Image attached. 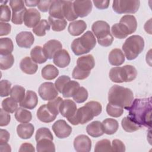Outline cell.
I'll use <instances>...</instances> for the list:
<instances>
[{"instance_id":"cell-62","label":"cell","mask_w":152,"mask_h":152,"mask_svg":"<svg viewBox=\"0 0 152 152\" xmlns=\"http://www.w3.org/2000/svg\"><path fill=\"white\" fill-rule=\"evenodd\" d=\"M39 1H26L24 3L27 7H36L38 5Z\"/></svg>"},{"instance_id":"cell-2","label":"cell","mask_w":152,"mask_h":152,"mask_svg":"<svg viewBox=\"0 0 152 152\" xmlns=\"http://www.w3.org/2000/svg\"><path fill=\"white\" fill-rule=\"evenodd\" d=\"M134 100L133 92L130 88L117 84L113 85L108 92V101L113 104L127 109Z\"/></svg>"},{"instance_id":"cell-24","label":"cell","mask_w":152,"mask_h":152,"mask_svg":"<svg viewBox=\"0 0 152 152\" xmlns=\"http://www.w3.org/2000/svg\"><path fill=\"white\" fill-rule=\"evenodd\" d=\"M87 28V24L83 20H76L69 24L68 30L69 33L74 36L82 34Z\"/></svg>"},{"instance_id":"cell-59","label":"cell","mask_w":152,"mask_h":152,"mask_svg":"<svg viewBox=\"0 0 152 152\" xmlns=\"http://www.w3.org/2000/svg\"><path fill=\"white\" fill-rule=\"evenodd\" d=\"M10 133L6 129H1L0 130V144L7 142L10 140Z\"/></svg>"},{"instance_id":"cell-17","label":"cell","mask_w":152,"mask_h":152,"mask_svg":"<svg viewBox=\"0 0 152 152\" xmlns=\"http://www.w3.org/2000/svg\"><path fill=\"white\" fill-rule=\"evenodd\" d=\"M62 45L59 40L52 39L44 44L43 50L47 58L51 59L53 58L55 54L58 51L62 49Z\"/></svg>"},{"instance_id":"cell-55","label":"cell","mask_w":152,"mask_h":152,"mask_svg":"<svg viewBox=\"0 0 152 152\" xmlns=\"http://www.w3.org/2000/svg\"><path fill=\"white\" fill-rule=\"evenodd\" d=\"M11 121V116L8 112L4 110L2 108L0 109V126H5L9 124Z\"/></svg>"},{"instance_id":"cell-60","label":"cell","mask_w":152,"mask_h":152,"mask_svg":"<svg viewBox=\"0 0 152 152\" xmlns=\"http://www.w3.org/2000/svg\"><path fill=\"white\" fill-rule=\"evenodd\" d=\"M19 151L21 152H34L35 149L33 145L28 142H24L22 144L19 149Z\"/></svg>"},{"instance_id":"cell-38","label":"cell","mask_w":152,"mask_h":152,"mask_svg":"<svg viewBox=\"0 0 152 152\" xmlns=\"http://www.w3.org/2000/svg\"><path fill=\"white\" fill-rule=\"evenodd\" d=\"M15 118L19 122L28 123L32 119V115L30 111L24 108L19 107L15 111Z\"/></svg>"},{"instance_id":"cell-58","label":"cell","mask_w":152,"mask_h":152,"mask_svg":"<svg viewBox=\"0 0 152 152\" xmlns=\"http://www.w3.org/2000/svg\"><path fill=\"white\" fill-rule=\"evenodd\" d=\"M93 2L94 3L95 7L99 10H104L108 8L110 1L106 0V1H93Z\"/></svg>"},{"instance_id":"cell-5","label":"cell","mask_w":152,"mask_h":152,"mask_svg":"<svg viewBox=\"0 0 152 152\" xmlns=\"http://www.w3.org/2000/svg\"><path fill=\"white\" fill-rule=\"evenodd\" d=\"M137 75L136 68L131 65L113 67L110 69L109 74L110 80L116 83L131 82L136 78Z\"/></svg>"},{"instance_id":"cell-6","label":"cell","mask_w":152,"mask_h":152,"mask_svg":"<svg viewBox=\"0 0 152 152\" xmlns=\"http://www.w3.org/2000/svg\"><path fill=\"white\" fill-rule=\"evenodd\" d=\"M91 30L100 46L108 47L112 45L113 37L110 31V26L107 22L102 20L96 21L92 24Z\"/></svg>"},{"instance_id":"cell-44","label":"cell","mask_w":152,"mask_h":152,"mask_svg":"<svg viewBox=\"0 0 152 152\" xmlns=\"http://www.w3.org/2000/svg\"><path fill=\"white\" fill-rule=\"evenodd\" d=\"M63 99L60 97H56L55 99L50 100L46 104L48 109L50 110V112L52 113L57 116L59 114V107Z\"/></svg>"},{"instance_id":"cell-34","label":"cell","mask_w":152,"mask_h":152,"mask_svg":"<svg viewBox=\"0 0 152 152\" xmlns=\"http://www.w3.org/2000/svg\"><path fill=\"white\" fill-rule=\"evenodd\" d=\"M41 74L44 79L52 80L57 77L59 74V70L53 65L48 64L42 69Z\"/></svg>"},{"instance_id":"cell-40","label":"cell","mask_w":152,"mask_h":152,"mask_svg":"<svg viewBox=\"0 0 152 152\" xmlns=\"http://www.w3.org/2000/svg\"><path fill=\"white\" fill-rule=\"evenodd\" d=\"M50 24L46 20H41L39 23L33 28V33L37 36H44L46 31L50 30Z\"/></svg>"},{"instance_id":"cell-33","label":"cell","mask_w":152,"mask_h":152,"mask_svg":"<svg viewBox=\"0 0 152 152\" xmlns=\"http://www.w3.org/2000/svg\"><path fill=\"white\" fill-rule=\"evenodd\" d=\"M80 84L76 81L70 80L64 87L62 94L64 97L68 98L72 97L80 88Z\"/></svg>"},{"instance_id":"cell-50","label":"cell","mask_w":152,"mask_h":152,"mask_svg":"<svg viewBox=\"0 0 152 152\" xmlns=\"http://www.w3.org/2000/svg\"><path fill=\"white\" fill-rule=\"evenodd\" d=\"M11 83L7 80H2L0 82V95L1 97L8 96L10 94Z\"/></svg>"},{"instance_id":"cell-11","label":"cell","mask_w":152,"mask_h":152,"mask_svg":"<svg viewBox=\"0 0 152 152\" xmlns=\"http://www.w3.org/2000/svg\"><path fill=\"white\" fill-rule=\"evenodd\" d=\"M52 128L55 135L59 138H65L69 137L72 132L71 126L64 119L56 121L53 124Z\"/></svg>"},{"instance_id":"cell-14","label":"cell","mask_w":152,"mask_h":152,"mask_svg":"<svg viewBox=\"0 0 152 152\" xmlns=\"http://www.w3.org/2000/svg\"><path fill=\"white\" fill-rule=\"evenodd\" d=\"M74 147L77 152H88L91 148V141L86 135H80L74 140Z\"/></svg>"},{"instance_id":"cell-43","label":"cell","mask_w":152,"mask_h":152,"mask_svg":"<svg viewBox=\"0 0 152 152\" xmlns=\"http://www.w3.org/2000/svg\"><path fill=\"white\" fill-rule=\"evenodd\" d=\"M14 58L13 55L8 54L7 55L0 56V68L2 70H5L10 68L14 64Z\"/></svg>"},{"instance_id":"cell-56","label":"cell","mask_w":152,"mask_h":152,"mask_svg":"<svg viewBox=\"0 0 152 152\" xmlns=\"http://www.w3.org/2000/svg\"><path fill=\"white\" fill-rule=\"evenodd\" d=\"M53 1L52 0H43L39 1V2L37 5L38 9L43 12H47L49 10L50 5L52 3Z\"/></svg>"},{"instance_id":"cell-49","label":"cell","mask_w":152,"mask_h":152,"mask_svg":"<svg viewBox=\"0 0 152 152\" xmlns=\"http://www.w3.org/2000/svg\"><path fill=\"white\" fill-rule=\"evenodd\" d=\"M1 22H8L11 20V11L10 7L6 4H1Z\"/></svg>"},{"instance_id":"cell-16","label":"cell","mask_w":152,"mask_h":152,"mask_svg":"<svg viewBox=\"0 0 152 152\" xmlns=\"http://www.w3.org/2000/svg\"><path fill=\"white\" fill-rule=\"evenodd\" d=\"M15 40L19 47L30 48L34 42V37L30 31H21L17 34Z\"/></svg>"},{"instance_id":"cell-22","label":"cell","mask_w":152,"mask_h":152,"mask_svg":"<svg viewBox=\"0 0 152 152\" xmlns=\"http://www.w3.org/2000/svg\"><path fill=\"white\" fill-rule=\"evenodd\" d=\"M34 131V127L30 123H23L19 124L17 127L18 136L21 139L30 138Z\"/></svg>"},{"instance_id":"cell-15","label":"cell","mask_w":152,"mask_h":152,"mask_svg":"<svg viewBox=\"0 0 152 152\" xmlns=\"http://www.w3.org/2000/svg\"><path fill=\"white\" fill-rule=\"evenodd\" d=\"M41 15L39 11L35 8L27 10L24 15V23L28 28L34 27L40 21Z\"/></svg>"},{"instance_id":"cell-10","label":"cell","mask_w":152,"mask_h":152,"mask_svg":"<svg viewBox=\"0 0 152 152\" xmlns=\"http://www.w3.org/2000/svg\"><path fill=\"white\" fill-rule=\"evenodd\" d=\"M38 93L40 97L45 101L53 100L58 95V92L55 84L51 82L42 83L39 87Z\"/></svg>"},{"instance_id":"cell-31","label":"cell","mask_w":152,"mask_h":152,"mask_svg":"<svg viewBox=\"0 0 152 152\" xmlns=\"http://www.w3.org/2000/svg\"><path fill=\"white\" fill-rule=\"evenodd\" d=\"M36 142V149L37 151H55V146L53 142V140L45 138L40 139Z\"/></svg>"},{"instance_id":"cell-4","label":"cell","mask_w":152,"mask_h":152,"mask_svg":"<svg viewBox=\"0 0 152 152\" xmlns=\"http://www.w3.org/2000/svg\"><path fill=\"white\" fill-rule=\"evenodd\" d=\"M144 48V39L139 35H132L127 38L122 47L125 57L129 61L137 58Z\"/></svg>"},{"instance_id":"cell-47","label":"cell","mask_w":152,"mask_h":152,"mask_svg":"<svg viewBox=\"0 0 152 152\" xmlns=\"http://www.w3.org/2000/svg\"><path fill=\"white\" fill-rule=\"evenodd\" d=\"M88 96L87 90L83 87H80L72 97L75 102L78 103H81L87 99Z\"/></svg>"},{"instance_id":"cell-36","label":"cell","mask_w":152,"mask_h":152,"mask_svg":"<svg viewBox=\"0 0 152 152\" xmlns=\"http://www.w3.org/2000/svg\"><path fill=\"white\" fill-rule=\"evenodd\" d=\"M48 21L52 29L55 31L64 30L67 25V21L65 18H56L49 16Z\"/></svg>"},{"instance_id":"cell-46","label":"cell","mask_w":152,"mask_h":152,"mask_svg":"<svg viewBox=\"0 0 152 152\" xmlns=\"http://www.w3.org/2000/svg\"><path fill=\"white\" fill-rule=\"evenodd\" d=\"M95 152H104L112 151L110 141L107 139H103L97 141L94 147Z\"/></svg>"},{"instance_id":"cell-42","label":"cell","mask_w":152,"mask_h":152,"mask_svg":"<svg viewBox=\"0 0 152 152\" xmlns=\"http://www.w3.org/2000/svg\"><path fill=\"white\" fill-rule=\"evenodd\" d=\"M18 102L11 97L4 99L2 102V109L8 113H12L18 109Z\"/></svg>"},{"instance_id":"cell-23","label":"cell","mask_w":152,"mask_h":152,"mask_svg":"<svg viewBox=\"0 0 152 152\" xmlns=\"http://www.w3.org/2000/svg\"><path fill=\"white\" fill-rule=\"evenodd\" d=\"M36 115L37 118L41 122L45 123H50L53 121L56 118V116L52 113L48 109L46 104H43L39 107Z\"/></svg>"},{"instance_id":"cell-19","label":"cell","mask_w":152,"mask_h":152,"mask_svg":"<svg viewBox=\"0 0 152 152\" xmlns=\"http://www.w3.org/2000/svg\"><path fill=\"white\" fill-rule=\"evenodd\" d=\"M38 103V97L36 93L31 90H27L24 99L20 103V106L27 109H33Z\"/></svg>"},{"instance_id":"cell-3","label":"cell","mask_w":152,"mask_h":152,"mask_svg":"<svg viewBox=\"0 0 152 152\" xmlns=\"http://www.w3.org/2000/svg\"><path fill=\"white\" fill-rule=\"evenodd\" d=\"M96 45L94 35L91 31H87L80 37L75 39L71 45L74 53L77 56L87 53Z\"/></svg>"},{"instance_id":"cell-20","label":"cell","mask_w":152,"mask_h":152,"mask_svg":"<svg viewBox=\"0 0 152 152\" xmlns=\"http://www.w3.org/2000/svg\"><path fill=\"white\" fill-rule=\"evenodd\" d=\"M20 67L23 72L29 75L35 74L38 69L37 63L34 62L31 58L28 56H26L21 59L20 64Z\"/></svg>"},{"instance_id":"cell-61","label":"cell","mask_w":152,"mask_h":152,"mask_svg":"<svg viewBox=\"0 0 152 152\" xmlns=\"http://www.w3.org/2000/svg\"><path fill=\"white\" fill-rule=\"evenodd\" d=\"M0 151L1 152H4V151L10 152L11 151V147L7 142L0 144Z\"/></svg>"},{"instance_id":"cell-21","label":"cell","mask_w":152,"mask_h":152,"mask_svg":"<svg viewBox=\"0 0 152 152\" xmlns=\"http://www.w3.org/2000/svg\"><path fill=\"white\" fill-rule=\"evenodd\" d=\"M95 66V61L91 55H87L79 57L77 60V66L80 69L90 71Z\"/></svg>"},{"instance_id":"cell-7","label":"cell","mask_w":152,"mask_h":152,"mask_svg":"<svg viewBox=\"0 0 152 152\" xmlns=\"http://www.w3.org/2000/svg\"><path fill=\"white\" fill-rule=\"evenodd\" d=\"M140 1L137 0H116L113 1V10L119 14H134L139 9Z\"/></svg>"},{"instance_id":"cell-45","label":"cell","mask_w":152,"mask_h":152,"mask_svg":"<svg viewBox=\"0 0 152 152\" xmlns=\"http://www.w3.org/2000/svg\"><path fill=\"white\" fill-rule=\"evenodd\" d=\"M106 112L109 116L118 118L123 114L124 108L116 104L108 103L106 106Z\"/></svg>"},{"instance_id":"cell-25","label":"cell","mask_w":152,"mask_h":152,"mask_svg":"<svg viewBox=\"0 0 152 152\" xmlns=\"http://www.w3.org/2000/svg\"><path fill=\"white\" fill-rule=\"evenodd\" d=\"M108 60L112 65L120 66L125 61V56L120 49L116 48L110 52Z\"/></svg>"},{"instance_id":"cell-51","label":"cell","mask_w":152,"mask_h":152,"mask_svg":"<svg viewBox=\"0 0 152 152\" xmlns=\"http://www.w3.org/2000/svg\"><path fill=\"white\" fill-rule=\"evenodd\" d=\"M90 74V71H86L80 69L77 66L73 69L72 71V78L76 80H84L87 78Z\"/></svg>"},{"instance_id":"cell-1","label":"cell","mask_w":152,"mask_h":152,"mask_svg":"<svg viewBox=\"0 0 152 152\" xmlns=\"http://www.w3.org/2000/svg\"><path fill=\"white\" fill-rule=\"evenodd\" d=\"M151 97L135 99L126 109L128 116L140 127L150 128L151 125Z\"/></svg>"},{"instance_id":"cell-8","label":"cell","mask_w":152,"mask_h":152,"mask_svg":"<svg viewBox=\"0 0 152 152\" xmlns=\"http://www.w3.org/2000/svg\"><path fill=\"white\" fill-rule=\"evenodd\" d=\"M10 5L12 11L11 21L15 24H23L24 15L27 10L24 6V2L22 0L10 1Z\"/></svg>"},{"instance_id":"cell-32","label":"cell","mask_w":152,"mask_h":152,"mask_svg":"<svg viewBox=\"0 0 152 152\" xmlns=\"http://www.w3.org/2000/svg\"><path fill=\"white\" fill-rule=\"evenodd\" d=\"M30 56L31 59L37 64H43L48 59L43 52V48L40 46H36L34 47L31 50Z\"/></svg>"},{"instance_id":"cell-12","label":"cell","mask_w":152,"mask_h":152,"mask_svg":"<svg viewBox=\"0 0 152 152\" xmlns=\"http://www.w3.org/2000/svg\"><path fill=\"white\" fill-rule=\"evenodd\" d=\"M77 110L75 103L70 99L64 100L59 107V112L61 115L66 118L68 121L74 116Z\"/></svg>"},{"instance_id":"cell-39","label":"cell","mask_w":152,"mask_h":152,"mask_svg":"<svg viewBox=\"0 0 152 152\" xmlns=\"http://www.w3.org/2000/svg\"><path fill=\"white\" fill-rule=\"evenodd\" d=\"M10 94L11 98L18 103H20L25 97V88L21 86H14L11 90Z\"/></svg>"},{"instance_id":"cell-41","label":"cell","mask_w":152,"mask_h":152,"mask_svg":"<svg viewBox=\"0 0 152 152\" xmlns=\"http://www.w3.org/2000/svg\"><path fill=\"white\" fill-rule=\"evenodd\" d=\"M121 125L124 131L128 132H133L138 130L141 127L131 120L129 117H124L121 121Z\"/></svg>"},{"instance_id":"cell-18","label":"cell","mask_w":152,"mask_h":152,"mask_svg":"<svg viewBox=\"0 0 152 152\" xmlns=\"http://www.w3.org/2000/svg\"><path fill=\"white\" fill-rule=\"evenodd\" d=\"M71 61L69 53L65 49H61L58 51L53 58V62L55 65L59 68L67 66Z\"/></svg>"},{"instance_id":"cell-48","label":"cell","mask_w":152,"mask_h":152,"mask_svg":"<svg viewBox=\"0 0 152 152\" xmlns=\"http://www.w3.org/2000/svg\"><path fill=\"white\" fill-rule=\"evenodd\" d=\"M45 138H49L52 140H53V135L51 131H50V129L46 127H43L38 129L36 131V135H35L36 141H37L40 139Z\"/></svg>"},{"instance_id":"cell-30","label":"cell","mask_w":152,"mask_h":152,"mask_svg":"<svg viewBox=\"0 0 152 152\" xmlns=\"http://www.w3.org/2000/svg\"><path fill=\"white\" fill-rule=\"evenodd\" d=\"M63 15L68 21H72L78 18V16L74 12L73 2L71 1H64L63 2Z\"/></svg>"},{"instance_id":"cell-29","label":"cell","mask_w":152,"mask_h":152,"mask_svg":"<svg viewBox=\"0 0 152 152\" xmlns=\"http://www.w3.org/2000/svg\"><path fill=\"white\" fill-rule=\"evenodd\" d=\"M104 133L107 135H112L116 133L119 128L118 122L112 118H106L102 122Z\"/></svg>"},{"instance_id":"cell-52","label":"cell","mask_w":152,"mask_h":152,"mask_svg":"<svg viewBox=\"0 0 152 152\" xmlns=\"http://www.w3.org/2000/svg\"><path fill=\"white\" fill-rule=\"evenodd\" d=\"M70 80V77L66 75H61L59 77L55 83V86L57 89L58 91L62 93L64 87Z\"/></svg>"},{"instance_id":"cell-57","label":"cell","mask_w":152,"mask_h":152,"mask_svg":"<svg viewBox=\"0 0 152 152\" xmlns=\"http://www.w3.org/2000/svg\"><path fill=\"white\" fill-rule=\"evenodd\" d=\"M11 30V26L9 23L0 22V36H3L8 35Z\"/></svg>"},{"instance_id":"cell-9","label":"cell","mask_w":152,"mask_h":152,"mask_svg":"<svg viewBox=\"0 0 152 152\" xmlns=\"http://www.w3.org/2000/svg\"><path fill=\"white\" fill-rule=\"evenodd\" d=\"M94 117V115L91 109L85 104L84 106H82L77 110L75 115L70 121H69V122L73 125H77L78 124L83 125L91 121Z\"/></svg>"},{"instance_id":"cell-53","label":"cell","mask_w":152,"mask_h":152,"mask_svg":"<svg viewBox=\"0 0 152 152\" xmlns=\"http://www.w3.org/2000/svg\"><path fill=\"white\" fill-rule=\"evenodd\" d=\"M85 104L91 109L94 116H97L101 113L102 110V106L99 102L96 101H90L86 103Z\"/></svg>"},{"instance_id":"cell-37","label":"cell","mask_w":152,"mask_h":152,"mask_svg":"<svg viewBox=\"0 0 152 152\" xmlns=\"http://www.w3.org/2000/svg\"><path fill=\"white\" fill-rule=\"evenodd\" d=\"M14 45L12 41L9 37L1 38L0 39V54L7 55L11 54L13 51Z\"/></svg>"},{"instance_id":"cell-27","label":"cell","mask_w":152,"mask_h":152,"mask_svg":"<svg viewBox=\"0 0 152 152\" xmlns=\"http://www.w3.org/2000/svg\"><path fill=\"white\" fill-rule=\"evenodd\" d=\"M64 1H53L49 10V16L56 18H65L63 15Z\"/></svg>"},{"instance_id":"cell-35","label":"cell","mask_w":152,"mask_h":152,"mask_svg":"<svg viewBox=\"0 0 152 152\" xmlns=\"http://www.w3.org/2000/svg\"><path fill=\"white\" fill-rule=\"evenodd\" d=\"M119 23H123L128 28L130 34L134 33L137 28V22L135 17L132 15H125L120 20Z\"/></svg>"},{"instance_id":"cell-13","label":"cell","mask_w":152,"mask_h":152,"mask_svg":"<svg viewBox=\"0 0 152 152\" xmlns=\"http://www.w3.org/2000/svg\"><path fill=\"white\" fill-rule=\"evenodd\" d=\"M73 8L78 17H84L91 11L93 5L91 1H75L73 2Z\"/></svg>"},{"instance_id":"cell-28","label":"cell","mask_w":152,"mask_h":152,"mask_svg":"<svg viewBox=\"0 0 152 152\" xmlns=\"http://www.w3.org/2000/svg\"><path fill=\"white\" fill-rule=\"evenodd\" d=\"M111 31L112 35L115 37L120 39H125L129 34H130V33L128 28L126 27L125 25L121 23H116L113 24L112 26Z\"/></svg>"},{"instance_id":"cell-54","label":"cell","mask_w":152,"mask_h":152,"mask_svg":"<svg viewBox=\"0 0 152 152\" xmlns=\"http://www.w3.org/2000/svg\"><path fill=\"white\" fill-rule=\"evenodd\" d=\"M112 151L114 152H124L125 151V145L124 142L118 139L113 140L111 145Z\"/></svg>"},{"instance_id":"cell-26","label":"cell","mask_w":152,"mask_h":152,"mask_svg":"<svg viewBox=\"0 0 152 152\" xmlns=\"http://www.w3.org/2000/svg\"><path fill=\"white\" fill-rule=\"evenodd\" d=\"M86 131L89 135L94 138L99 137L104 134L102 124L98 121L89 124L86 127Z\"/></svg>"}]
</instances>
